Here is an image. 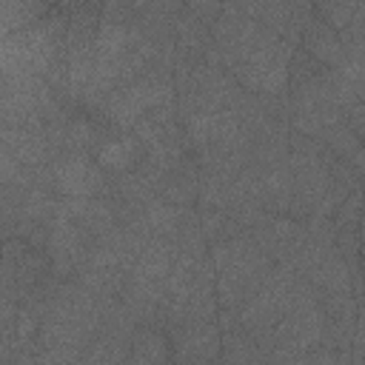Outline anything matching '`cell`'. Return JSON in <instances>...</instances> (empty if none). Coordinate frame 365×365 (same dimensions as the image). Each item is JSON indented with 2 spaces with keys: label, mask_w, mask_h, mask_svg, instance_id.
Here are the masks:
<instances>
[{
  "label": "cell",
  "mask_w": 365,
  "mask_h": 365,
  "mask_svg": "<svg viewBox=\"0 0 365 365\" xmlns=\"http://www.w3.org/2000/svg\"><path fill=\"white\" fill-rule=\"evenodd\" d=\"M66 29H68V17L63 11H51L46 20L23 31L3 34L0 74H43L46 77L66 46Z\"/></svg>",
  "instance_id": "6da1fadb"
},
{
  "label": "cell",
  "mask_w": 365,
  "mask_h": 365,
  "mask_svg": "<svg viewBox=\"0 0 365 365\" xmlns=\"http://www.w3.org/2000/svg\"><path fill=\"white\" fill-rule=\"evenodd\" d=\"M177 94V83L171 77L168 68H148L143 71L140 77H134L131 83L114 88L106 103L100 106V114L106 117V123L128 131L134 128V123L148 114L151 108L163 106V103H171Z\"/></svg>",
  "instance_id": "7a4b0ae2"
},
{
  "label": "cell",
  "mask_w": 365,
  "mask_h": 365,
  "mask_svg": "<svg viewBox=\"0 0 365 365\" xmlns=\"http://www.w3.org/2000/svg\"><path fill=\"white\" fill-rule=\"evenodd\" d=\"M48 182L57 197H100L108 191L106 168L88 154H57L48 163Z\"/></svg>",
  "instance_id": "3957f363"
},
{
  "label": "cell",
  "mask_w": 365,
  "mask_h": 365,
  "mask_svg": "<svg viewBox=\"0 0 365 365\" xmlns=\"http://www.w3.org/2000/svg\"><path fill=\"white\" fill-rule=\"evenodd\" d=\"M299 40H302L305 51L319 66H325V68H339L342 66V60H345V43H342L339 31L328 20L311 14L305 20V26H302V37Z\"/></svg>",
  "instance_id": "277c9868"
},
{
  "label": "cell",
  "mask_w": 365,
  "mask_h": 365,
  "mask_svg": "<svg viewBox=\"0 0 365 365\" xmlns=\"http://www.w3.org/2000/svg\"><path fill=\"white\" fill-rule=\"evenodd\" d=\"M174 359H217L220 356V334L214 322H185L171 331Z\"/></svg>",
  "instance_id": "5b68a950"
},
{
  "label": "cell",
  "mask_w": 365,
  "mask_h": 365,
  "mask_svg": "<svg viewBox=\"0 0 365 365\" xmlns=\"http://www.w3.org/2000/svg\"><path fill=\"white\" fill-rule=\"evenodd\" d=\"M140 154H145L143 143L134 134H123V137H108L94 157L106 171L125 174V171H134L140 165Z\"/></svg>",
  "instance_id": "8992f818"
},
{
  "label": "cell",
  "mask_w": 365,
  "mask_h": 365,
  "mask_svg": "<svg viewBox=\"0 0 365 365\" xmlns=\"http://www.w3.org/2000/svg\"><path fill=\"white\" fill-rule=\"evenodd\" d=\"M319 140L328 145V151L334 157H339L342 163H348L351 168H356L359 174H365V145H362V137L348 125V123H334L328 125Z\"/></svg>",
  "instance_id": "52a82bcc"
},
{
  "label": "cell",
  "mask_w": 365,
  "mask_h": 365,
  "mask_svg": "<svg viewBox=\"0 0 365 365\" xmlns=\"http://www.w3.org/2000/svg\"><path fill=\"white\" fill-rule=\"evenodd\" d=\"M51 14V0H0V26L3 34L23 31Z\"/></svg>",
  "instance_id": "ba28073f"
},
{
  "label": "cell",
  "mask_w": 365,
  "mask_h": 365,
  "mask_svg": "<svg viewBox=\"0 0 365 365\" xmlns=\"http://www.w3.org/2000/svg\"><path fill=\"white\" fill-rule=\"evenodd\" d=\"M131 362H165L174 359V354L168 351V339L160 328L154 325H137L134 336H131Z\"/></svg>",
  "instance_id": "9c48e42d"
},
{
  "label": "cell",
  "mask_w": 365,
  "mask_h": 365,
  "mask_svg": "<svg viewBox=\"0 0 365 365\" xmlns=\"http://www.w3.org/2000/svg\"><path fill=\"white\" fill-rule=\"evenodd\" d=\"M354 359H365V311L354 325Z\"/></svg>",
  "instance_id": "30bf717a"
},
{
  "label": "cell",
  "mask_w": 365,
  "mask_h": 365,
  "mask_svg": "<svg viewBox=\"0 0 365 365\" xmlns=\"http://www.w3.org/2000/svg\"><path fill=\"white\" fill-rule=\"evenodd\" d=\"M288 3H294V6H302V9H311V0H288Z\"/></svg>",
  "instance_id": "8fae6325"
},
{
  "label": "cell",
  "mask_w": 365,
  "mask_h": 365,
  "mask_svg": "<svg viewBox=\"0 0 365 365\" xmlns=\"http://www.w3.org/2000/svg\"><path fill=\"white\" fill-rule=\"evenodd\" d=\"M362 265H365V251H362Z\"/></svg>",
  "instance_id": "7c38bea8"
}]
</instances>
